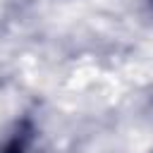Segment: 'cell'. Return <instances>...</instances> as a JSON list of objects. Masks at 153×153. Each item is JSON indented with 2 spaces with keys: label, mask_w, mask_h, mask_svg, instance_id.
Masks as SVG:
<instances>
[{
  "label": "cell",
  "mask_w": 153,
  "mask_h": 153,
  "mask_svg": "<svg viewBox=\"0 0 153 153\" xmlns=\"http://www.w3.org/2000/svg\"><path fill=\"white\" fill-rule=\"evenodd\" d=\"M31 141H33V124H31L29 120H24V122L14 129V134H12L10 141L2 146L0 153H26L29 146H31Z\"/></svg>",
  "instance_id": "6da1fadb"
}]
</instances>
